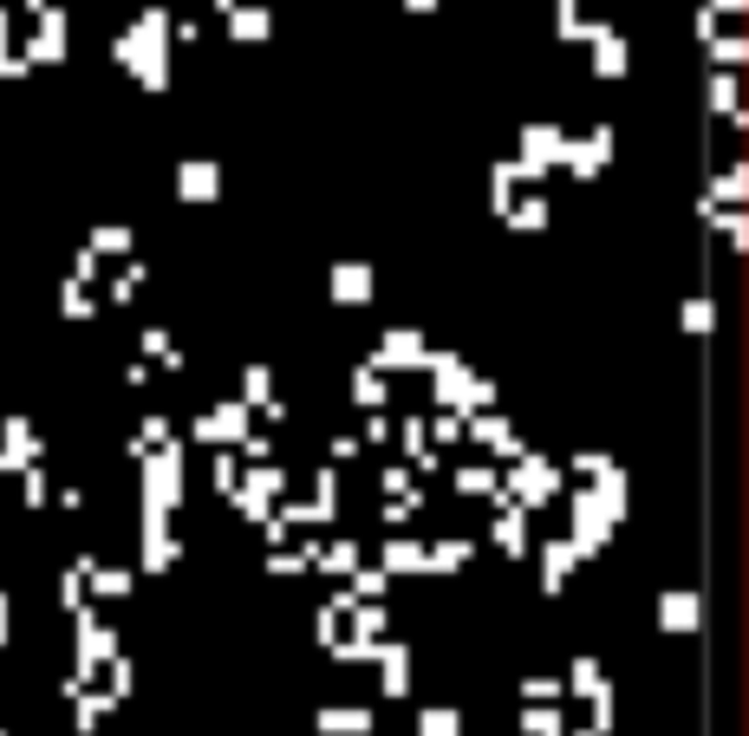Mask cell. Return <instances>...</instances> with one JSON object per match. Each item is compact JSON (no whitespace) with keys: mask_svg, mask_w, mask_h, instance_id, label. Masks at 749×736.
<instances>
[{"mask_svg":"<svg viewBox=\"0 0 749 736\" xmlns=\"http://www.w3.org/2000/svg\"><path fill=\"white\" fill-rule=\"evenodd\" d=\"M600 72H626V46H620V33H600Z\"/></svg>","mask_w":749,"mask_h":736,"instance_id":"obj_1","label":"cell"},{"mask_svg":"<svg viewBox=\"0 0 749 736\" xmlns=\"http://www.w3.org/2000/svg\"><path fill=\"white\" fill-rule=\"evenodd\" d=\"M424 736H463V718L457 711H424Z\"/></svg>","mask_w":749,"mask_h":736,"instance_id":"obj_2","label":"cell"},{"mask_svg":"<svg viewBox=\"0 0 749 736\" xmlns=\"http://www.w3.org/2000/svg\"><path fill=\"white\" fill-rule=\"evenodd\" d=\"M189 189H196V196H209V189H215V170H209V163H196V170L183 163V196H189Z\"/></svg>","mask_w":749,"mask_h":736,"instance_id":"obj_3","label":"cell"},{"mask_svg":"<svg viewBox=\"0 0 749 736\" xmlns=\"http://www.w3.org/2000/svg\"><path fill=\"white\" fill-rule=\"evenodd\" d=\"M320 724H326V731H365V724H372V711H326Z\"/></svg>","mask_w":749,"mask_h":736,"instance_id":"obj_4","label":"cell"}]
</instances>
